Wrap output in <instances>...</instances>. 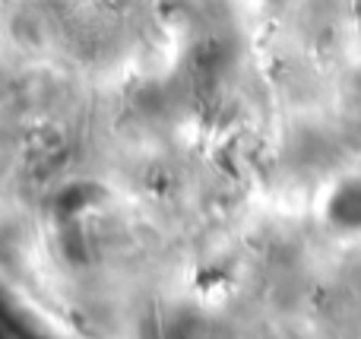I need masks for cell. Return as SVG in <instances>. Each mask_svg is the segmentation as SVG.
<instances>
[{
    "label": "cell",
    "mask_w": 361,
    "mask_h": 339,
    "mask_svg": "<svg viewBox=\"0 0 361 339\" xmlns=\"http://www.w3.org/2000/svg\"><path fill=\"white\" fill-rule=\"evenodd\" d=\"M358 339H361V336H358Z\"/></svg>",
    "instance_id": "1"
}]
</instances>
